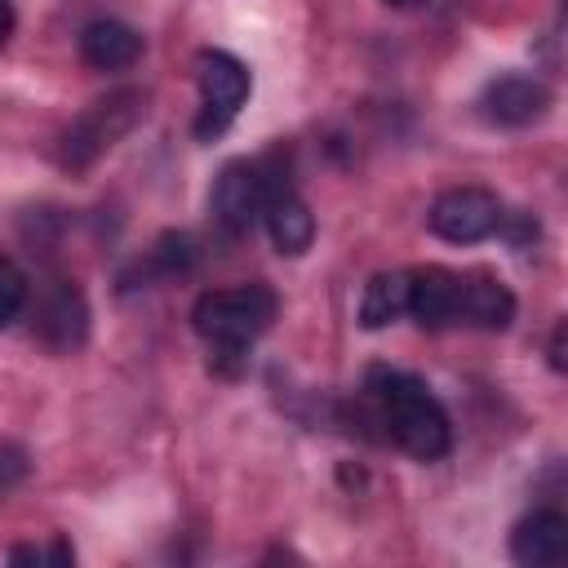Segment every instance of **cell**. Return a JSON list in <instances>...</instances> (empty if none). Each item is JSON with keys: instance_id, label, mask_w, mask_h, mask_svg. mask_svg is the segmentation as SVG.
<instances>
[{"instance_id": "18", "label": "cell", "mask_w": 568, "mask_h": 568, "mask_svg": "<svg viewBox=\"0 0 568 568\" xmlns=\"http://www.w3.org/2000/svg\"><path fill=\"white\" fill-rule=\"evenodd\" d=\"M564 342H568V324L559 320V324H555V333H550V368H555V373H564V368H568V355H564Z\"/></svg>"}, {"instance_id": "7", "label": "cell", "mask_w": 568, "mask_h": 568, "mask_svg": "<svg viewBox=\"0 0 568 568\" xmlns=\"http://www.w3.org/2000/svg\"><path fill=\"white\" fill-rule=\"evenodd\" d=\"M479 111L497 129H528V124H537L550 111V89L537 75L506 71V75H497V80L484 84Z\"/></svg>"}, {"instance_id": "19", "label": "cell", "mask_w": 568, "mask_h": 568, "mask_svg": "<svg viewBox=\"0 0 568 568\" xmlns=\"http://www.w3.org/2000/svg\"><path fill=\"white\" fill-rule=\"evenodd\" d=\"M9 559H13V564H40V559H44V550H36V546H13V550H9Z\"/></svg>"}, {"instance_id": "1", "label": "cell", "mask_w": 568, "mask_h": 568, "mask_svg": "<svg viewBox=\"0 0 568 568\" xmlns=\"http://www.w3.org/2000/svg\"><path fill=\"white\" fill-rule=\"evenodd\" d=\"M364 390H368V404H373L377 422L386 426V435L408 457L435 462V457L448 453V444H453L448 413L422 377H413L404 368H390V364H373L368 377H364Z\"/></svg>"}, {"instance_id": "2", "label": "cell", "mask_w": 568, "mask_h": 568, "mask_svg": "<svg viewBox=\"0 0 568 568\" xmlns=\"http://www.w3.org/2000/svg\"><path fill=\"white\" fill-rule=\"evenodd\" d=\"M280 302L271 284H235V288H209L191 306L195 333L213 346V359L235 373L244 364V351L271 328Z\"/></svg>"}, {"instance_id": "14", "label": "cell", "mask_w": 568, "mask_h": 568, "mask_svg": "<svg viewBox=\"0 0 568 568\" xmlns=\"http://www.w3.org/2000/svg\"><path fill=\"white\" fill-rule=\"evenodd\" d=\"M408 311V271H382L364 284L359 297V324L364 328H386Z\"/></svg>"}, {"instance_id": "16", "label": "cell", "mask_w": 568, "mask_h": 568, "mask_svg": "<svg viewBox=\"0 0 568 568\" xmlns=\"http://www.w3.org/2000/svg\"><path fill=\"white\" fill-rule=\"evenodd\" d=\"M22 302H27V275L18 271V262H13V257H4V253H0V328L18 320Z\"/></svg>"}, {"instance_id": "6", "label": "cell", "mask_w": 568, "mask_h": 568, "mask_svg": "<svg viewBox=\"0 0 568 568\" xmlns=\"http://www.w3.org/2000/svg\"><path fill=\"white\" fill-rule=\"evenodd\" d=\"M426 226L448 244H479L501 226V200L484 186H448L435 195Z\"/></svg>"}, {"instance_id": "21", "label": "cell", "mask_w": 568, "mask_h": 568, "mask_svg": "<svg viewBox=\"0 0 568 568\" xmlns=\"http://www.w3.org/2000/svg\"><path fill=\"white\" fill-rule=\"evenodd\" d=\"M386 4H395V9H413V4H426V0H386Z\"/></svg>"}, {"instance_id": "10", "label": "cell", "mask_w": 568, "mask_h": 568, "mask_svg": "<svg viewBox=\"0 0 568 568\" xmlns=\"http://www.w3.org/2000/svg\"><path fill=\"white\" fill-rule=\"evenodd\" d=\"M36 333L53 346V351H71L84 342L89 333V306L84 293L71 280H53L36 306Z\"/></svg>"}, {"instance_id": "9", "label": "cell", "mask_w": 568, "mask_h": 568, "mask_svg": "<svg viewBox=\"0 0 568 568\" xmlns=\"http://www.w3.org/2000/svg\"><path fill=\"white\" fill-rule=\"evenodd\" d=\"M262 222H266V231H271V244H275L284 257L306 253L311 240H315V213H311L306 200L288 186L284 173H275V182H271V191H266Z\"/></svg>"}, {"instance_id": "13", "label": "cell", "mask_w": 568, "mask_h": 568, "mask_svg": "<svg viewBox=\"0 0 568 568\" xmlns=\"http://www.w3.org/2000/svg\"><path fill=\"white\" fill-rule=\"evenodd\" d=\"M80 58L93 71H124L142 58V36L120 18H93L80 31Z\"/></svg>"}, {"instance_id": "17", "label": "cell", "mask_w": 568, "mask_h": 568, "mask_svg": "<svg viewBox=\"0 0 568 568\" xmlns=\"http://www.w3.org/2000/svg\"><path fill=\"white\" fill-rule=\"evenodd\" d=\"M22 475H27V448L13 439H0V493L13 488Z\"/></svg>"}, {"instance_id": "3", "label": "cell", "mask_w": 568, "mask_h": 568, "mask_svg": "<svg viewBox=\"0 0 568 568\" xmlns=\"http://www.w3.org/2000/svg\"><path fill=\"white\" fill-rule=\"evenodd\" d=\"M142 111H146V98H142L138 89H115V93L98 98V102L84 106V111L75 115V124L67 129L58 160H62L67 169H89L106 146H115V142L142 120Z\"/></svg>"}, {"instance_id": "8", "label": "cell", "mask_w": 568, "mask_h": 568, "mask_svg": "<svg viewBox=\"0 0 568 568\" xmlns=\"http://www.w3.org/2000/svg\"><path fill=\"white\" fill-rule=\"evenodd\" d=\"M457 306H462V275L448 266H417L408 271V311L422 328L439 333L457 324Z\"/></svg>"}, {"instance_id": "5", "label": "cell", "mask_w": 568, "mask_h": 568, "mask_svg": "<svg viewBox=\"0 0 568 568\" xmlns=\"http://www.w3.org/2000/svg\"><path fill=\"white\" fill-rule=\"evenodd\" d=\"M271 178H275V155L222 164V173H217V182H213V195H209V209H213L217 226L231 231V235L253 231V222H257L262 209H266Z\"/></svg>"}, {"instance_id": "12", "label": "cell", "mask_w": 568, "mask_h": 568, "mask_svg": "<svg viewBox=\"0 0 568 568\" xmlns=\"http://www.w3.org/2000/svg\"><path fill=\"white\" fill-rule=\"evenodd\" d=\"M515 320V293L493 280L488 271H466L462 275V306H457V324L484 328V333H501Z\"/></svg>"}, {"instance_id": "4", "label": "cell", "mask_w": 568, "mask_h": 568, "mask_svg": "<svg viewBox=\"0 0 568 568\" xmlns=\"http://www.w3.org/2000/svg\"><path fill=\"white\" fill-rule=\"evenodd\" d=\"M195 80H200V102H204L195 115V138L213 142L217 133H226V124L248 102V67L222 49H204L195 58Z\"/></svg>"}, {"instance_id": "20", "label": "cell", "mask_w": 568, "mask_h": 568, "mask_svg": "<svg viewBox=\"0 0 568 568\" xmlns=\"http://www.w3.org/2000/svg\"><path fill=\"white\" fill-rule=\"evenodd\" d=\"M13 22H18V18H13V4H9V0H0V44L13 36Z\"/></svg>"}, {"instance_id": "11", "label": "cell", "mask_w": 568, "mask_h": 568, "mask_svg": "<svg viewBox=\"0 0 568 568\" xmlns=\"http://www.w3.org/2000/svg\"><path fill=\"white\" fill-rule=\"evenodd\" d=\"M568 555V519L559 510H532L510 532V559L524 568H550Z\"/></svg>"}, {"instance_id": "15", "label": "cell", "mask_w": 568, "mask_h": 568, "mask_svg": "<svg viewBox=\"0 0 568 568\" xmlns=\"http://www.w3.org/2000/svg\"><path fill=\"white\" fill-rule=\"evenodd\" d=\"M191 262H195V244H191V235L169 231V235H160V240H155V248L146 253V275L173 280V275L191 271Z\"/></svg>"}]
</instances>
